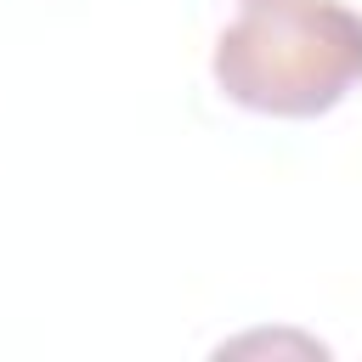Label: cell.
<instances>
[{
	"mask_svg": "<svg viewBox=\"0 0 362 362\" xmlns=\"http://www.w3.org/2000/svg\"><path fill=\"white\" fill-rule=\"evenodd\" d=\"M215 85L272 119H317L362 85V17L339 0H249L215 40Z\"/></svg>",
	"mask_w": 362,
	"mask_h": 362,
	"instance_id": "6da1fadb",
	"label": "cell"
}]
</instances>
